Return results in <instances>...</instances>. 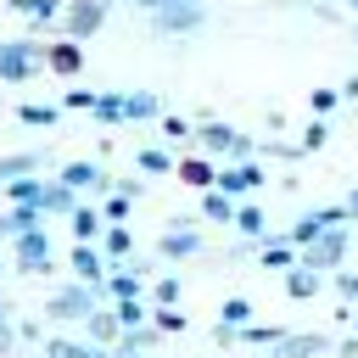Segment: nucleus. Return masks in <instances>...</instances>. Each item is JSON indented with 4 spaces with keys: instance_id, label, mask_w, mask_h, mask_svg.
Masks as SVG:
<instances>
[{
    "instance_id": "33",
    "label": "nucleus",
    "mask_w": 358,
    "mask_h": 358,
    "mask_svg": "<svg viewBox=\"0 0 358 358\" xmlns=\"http://www.w3.org/2000/svg\"><path fill=\"white\" fill-rule=\"evenodd\" d=\"M112 313H117V324H123V330H140V324H145V308H140V302H117Z\"/></svg>"
},
{
    "instance_id": "51",
    "label": "nucleus",
    "mask_w": 358,
    "mask_h": 358,
    "mask_svg": "<svg viewBox=\"0 0 358 358\" xmlns=\"http://www.w3.org/2000/svg\"><path fill=\"white\" fill-rule=\"evenodd\" d=\"M352 324H358V313H352Z\"/></svg>"
},
{
    "instance_id": "18",
    "label": "nucleus",
    "mask_w": 358,
    "mask_h": 358,
    "mask_svg": "<svg viewBox=\"0 0 358 358\" xmlns=\"http://www.w3.org/2000/svg\"><path fill=\"white\" fill-rule=\"evenodd\" d=\"M162 117V95L157 90H129V123H151Z\"/></svg>"
},
{
    "instance_id": "34",
    "label": "nucleus",
    "mask_w": 358,
    "mask_h": 358,
    "mask_svg": "<svg viewBox=\"0 0 358 358\" xmlns=\"http://www.w3.org/2000/svg\"><path fill=\"white\" fill-rule=\"evenodd\" d=\"M246 319H252V302H246V296H229V302H224V324H235V330H241Z\"/></svg>"
},
{
    "instance_id": "35",
    "label": "nucleus",
    "mask_w": 358,
    "mask_h": 358,
    "mask_svg": "<svg viewBox=\"0 0 358 358\" xmlns=\"http://www.w3.org/2000/svg\"><path fill=\"white\" fill-rule=\"evenodd\" d=\"M101 218H106V224H123V218H129V196H117V190H112V196H106V207H101Z\"/></svg>"
},
{
    "instance_id": "15",
    "label": "nucleus",
    "mask_w": 358,
    "mask_h": 358,
    "mask_svg": "<svg viewBox=\"0 0 358 358\" xmlns=\"http://www.w3.org/2000/svg\"><path fill=\"white\" fill-rule=\"evenodd\" d=\"M101 296H112V302H140V274H129V268L117 263V274H106Z\"/></svg>"
},
{
    "instance_id": "19",
    "label": "nucleus",
    "mask_w": 358,
    "mask_h": 358,
    "mask_svg": "<svg viewBox=\"0 0 358 358\" xmlns=\"http://www.w3.org/2000/svg\"><path fill=\"white\" fill-rule=\"evenodd\" d=\"M257 257H263V268H285V274H291L302 252H296V246H291V241L280 235V241H263V252H257Z\"/></svg>"
},
{
    "instance_id": "30",
    "label": "nucleus",
    "mask_w": 358,
    "mask_h": 358,
    "mask_svg": "<svg viewBox=\"0 0 358 358\" xmlns=\"http://www.w3.org/2000/svg\"><path fill=\"white\" fill-rule=\"evenodd\" d=\"M235 229H241V235H252V241H263V229H268L263 207H241V213H235Z\"/></svg>"
},
{
    "instance_id": "40",
    "label": "nucleus",
    "mask_w": 358,
    "mask_h": 358,
    "mask_svg": "<svg viewBox=\"0 0 358 358\" xmlns=\"http://www.w3.org/2000/svg\"><path fill=\"white\" fill-rule=\"evenodd\" d=\"M67 106H90L95 112V90H67Z\"/></svg>"
},
{
    "instance_id": "4",
    "label": "nucleus",
    "mask_w": 358,
    "mask_h": 358,
    "mask_svg": "<svg viewBox=\"0 0 358 358\" xmlns=\"http://www.w3.org/2000/svg\"><path fill=\"white\" fill-rule=\"evenodd\" d=\"M201 22H207V6H201V0H173V6L151 11V28L168 34V39H185V34H196Z\"/></svg>"
},
{
    "instance_id": "36",
    "label": "nucleus",
    "mask_w": 358,
    "mask_h": 358,
    "mask_svg": "<svg viewBox=\"0 0 358 358\" xmlns=\"http://www.w3.org/2000/svg\"><path fill=\"white\" fill-rule=\"evenodd\" d=\"M151 296H157V308H173V302H179V280H173V274H162Z\"/></svg>"
},
{
    "instance_id": "5",
    "label": "nucleus",
    "mask_w": 358,
    "mask_h": 358,
    "mask_svg": "<svg viewBox=\"0 0 358 358\" xmlns=\"http://www.w3.org/2000/svg\"><path fill=\"white\" fill-rule=\"evenodd\" d=\"M106 11H112V0H67V11H62V34H67V39L78 45V39L101 34Z\"/></svg>"
},
{
    "instance_id": "16",
    "label": "nucleus",
    "mask_w": 358,
    "mask_h": 358,
    "mask_svg": "<svg viewBox=\"0 0 358 358\" xmlns=\"http://www.w3.org/2000/svg\"><path fill=\"white\" fill-rule=\"evenodd\" d=\"M17 17H34V22H62V11H67V0H6Z\"/></svg>"
},
{
    "instance_id": "24",
    "label": "nucleus",
    "mask_w": 358,
    "mask_h": 358,
    "mask_svg": "<svg viewBox=\"0 0 358 358\" xmlns=\"http://www.w3.org/2000/svg\"><path fill=\"white\" fill-rule=\"evenodd\" d=\"M101 252H106V268H117V263H123V257L134 252L129 229H123V224H112V229H106V241H101Z\"/></svg>"
},
{
    "instance_id": "31",
    "label": "nucleus",
    "mask_w": 358,
    "mask_h": 358,
    "mask_svg": "<svg viewBox=\"0 0 358 358\" xmlns=\"http://www.w3.org/2000/svg\"><path fill=\"white\" fill-rule=\"evenodd\" d=\"M134 162H140V173H168V168H173V157H168L162 145H145Z\"/></svg>"
},
{
    "instance_id": "20",
    "label": "nucleus",
    "mask_w": 358,
    "mask_h": 358,
    "mask_svg": "<svg viewBox=\"0 0 358 358\" xmlns=\"http://www.w3.org/2000/svg\"><path fill=\"white\" fill-rule=\"evenodd\" d=\"M101 268H106V263H101V252H95V246H73V274H78L84 285H95V291H101Z\"/></svg>"
},
{
    "instance_id": "45",
    "label": "nucleus",
    "mask_w": 358,
    "mask_h": 358,
    "mask_svg": "<svg viewBox=\"0 0 358 358\" xmlns=\"http://www.w3.org/2000/svg\"><path fill=\"white\" fill-rule=\"evenodd\" d=\"M336 358H358V341H341V347H336Z\"/></svg>"
},
{
    "instance_id": "9",
    "label": "nucleus",
    "mask_w": 358,
    "mask_h": 358,
    "mask_svg": "<svg viewBox=\"0 0 358 358\" xmlns=\"http://www.w3.org/2000/svg\"><path fill=\"white\" fill-rule=\"evenodd\" d=\"M84 330H90V347H101V352H112V347L123 341V324H117L112 308H95V313L84 319Z\"/></svg>"
},
{
    "instance_id": "29",
    "label": "nucleus",
    "mask_w": 358,
    "mask_h": 358,
    "mask_svg": "<svg viewBox=\"0 0 358 358\" xmlns=\"http://www.w3.org/2000/svg\"><path fill=\"white\" fill-rule=\"evenodd\" d=\"M17 117H22V123H34V129H50L62 112H56V106H39V101H22V106H17Z\"/></svg>"
},
{
    "instance_id": "1",
    "label": "nucleus",
    "mask_w": 358,
    "mask_h": 358,
    "mask_svg": "<svg viewBox=\"0 0 358 358\" xmlns=\"http://www.w3.org/2000/svg\"><path fill=\"white\" fill-rule=\"evenodd\" d=\"M45 67V45L39 39H0V78L6 84H28Z\"/></svg>"
},
{
    "instance_id": "37",
    "label": "nucleus",
    "mask_w": 358,
    "mask_h": 358,
    "mask_svg": "<svg viewBox=\"0 0 358 358\" xmlns=\"http://www.w3.org/2000/svg\"><path fill=\"white\" fill-rule=\"evenodd\" d=\"M336 101H341V95H336V90H313V95H308V106H313V112H330V106H336Z\"/></svg>"
},
{
    "instance_id": "41",
    "label": "nucleus",
    "mask_w": 358,
    "mask_h": 358,
    "mask_svg": "<svg viewBox=\"0 0 358 358\" xmlns=\"http://www.w3.org/2000/svg\"><path fill=\"white\" fill-rule=\"evenodd\" d=\"M162 134H173V140H185V134H190V123H185V117H162Z\"/></svg>"
},
{
    "instance_id": "11",
    "label": "nucleus",
    "mask_w": 358,
    "mask_h": 358,
    "mask_svg": "<svg viewBox=\"0 0 358 358\" xmlns=\"http://www.w3.org/2000/svg\"><path fill=\"white\" fill-rule=\"evenodd\" d=\"M62 185L67 190H112V179L101 173V162H67L62 168Z\"/></svg>"
},
{
    "instance_id": "7",
    "label": "nucleus",
    "mask_w": 358,
    "mask_h": 358,
    "mask_svg": "<svg viewBox=\"0 0 358 358\" xmlns=\"http://www.w3.org/2000/svg\"><path fill=\"white\" fill-rule=\"evenodd\" d=\"M17 268H22V274H45V268H50V241H45V229L17 235Z\"/></svg>"
},
{
    "instance_id": "17",
    "label": "nucleus",
    "mask_w": 358,
    "mask_h": 358,
    "mask_svg": "<svg viewBox=\"0 0 358 358\" xmlns=\"http://www.w3.org/2000/svg\"><path fill=\"white\" fill-rule=\"evenodd\" d=\"M45 67H56V73H78V67H84V50H78L73 39H62V45H45Z\"/></svg>"
},
{
    "instance_id": "21",
    "label": "nucleus",
    "mask_w": 358,
    "mask_h": 358,
    "mask_svg": "<svg viewBox=\"0 0 358 358\" xmlns=\"http://www.w3.org/2000/svg\"><path fill=\"white\" fill-rule=\"evenodd\" d=\"M39 213H67V218H73V213H78V190H67L62 179H56V185H45V201H39Z\"/></svg>"
},
{
    "instance_id": "28",
    "label": "nucleus",
    "mask_w": 358,
    "mask_h": 358,
    "mask_svg": "<svg viewBox=\"0 0 358 358\" xmlns=\"http://www.w3.org/2000/svg\"><path fill=\"white\" fill-rule=\"evenodd\" d=\"M151 347H157V330H145V324L140 330H123V341H117V352H129V358H145Z\"/></svg>"
},
{
    "instance_id": "23",
    "label": "nucleus",
    "mask_w": 358,
    "mask_h": 358,
    "mask_svg": "<svg viewBox=\"0 0 358 358\" xmlns=\"http://www.w3.org/2000/svg\"><path fill=\"white\" fill-rule=\"evenodd\" d=\"M6 196H11V207H39L45 201V179H11Z\"/></svg>"
},
{
    "instance_id": "13",
    "label": "nucleus",
    "mask_w": 358,
    "mask_h": 358,
    "mask_svg": "<svg viewBox=\"0 0 358 358\" xmlns=\"http://www.w3.org/2000/svg\"><path fill=\"white\" fill-rule=\"evenodd\" d=\"M45 168V157L39 151H11V157H0V179L11 185V179H34Z\"/></svg>"
},
{
    "instance_id": "43",
    "label": "nucleus",
    "mask_w": 358,
    "mask_h": 358,
    "mask_svg": "<svg viewBox=\"0 0 358 358\" xmlns=\"http://www.w3.org/2000/svg\"><path fill=\"white\" fill-rule=\"evenodd\" d=\"M336 291H341V296H352V302H358V274H336Z\"/></svg>"
},
{
    "instance_id": "49",
    "label": "nucleus",
    "mask_w": 358,
    "mask_h": 358,
    "mask_svg": "<svg viewBox=\"0 0 358 358\" xmlns=\"http://www.w3.org/2000/svg\"><path fill=\"white\" fill-rule=\"evenodd\" d=\"M0 324H6V302H0Z\"/></svg>"
},
{
    "instance_id": "38",
    "label": "nucleus",
    "mask_w": 358,
    "mask_h": 358,
    "mask_svg": "<svg viewBox=\"0 0 358 358\" xmlns=\"http://www.w3.org/2000/svg\"><path fill=\"white\" fill-rule=\"evenodd\" d=\"M324 134H330L324 123H308V134H302V151H319V145H324Z\"/></svg>"
},
{
    "instance_id": "12",
    "label": "nucleus",
    "mask_w": 358,
    "mask_h": 358,
    "mask_svg": "<svg viewBox=\"0 0 358 358\" xmlns=\"http://www.w3.org/2000/svg\"><path fill=\"white\" fill-rule=\"evenodd\" d=\"M257 185H263V168L257 162H235V168L218 173V190L224 196H241V190H257Z\"/></svg>"
},
{
    "instance_id": "44",
    "label": "nucleus",
    "mask_w": 358,
    "mask_h": 358,
    "mask_svg": "<svg viewBox=\"0 0 358 358\" xmlns=\"http://www.w3.org/2000/svg\"><path fill=\"white\" fill-rule=\"evenodd\" d=\"M11 347H17V330H11V324H0V352H11Z\"/></svg>"
},
{
    "instance_id": "10",
    "label": "nucleus",
    "mask_w": 358,
    "mask_h": 358,
    "mask_svg": "<svg viewBox=\"0 0 358 358\" xmlns=\"http://www.w3.org/2000/svg\"><path fill=\"white\" fill-rule=\"evenodd\" d=\"M324 352H330V341H324L319 330H308V336H285V341L268 347V358H324Z\"/></svg>"
},
{
    "instance_id": "25",
    "label": "nucleus",
    "mask_w": 358,
    "mask_h": 358,
    "mask_svg": "<svg viewBox=\"0 0 358 358\" xmlns=\"http://www.w3.org/2000/svg\"><path fill=\"white\" fill-rule=\"evenodd\" d=\"M285 296H296V302H308V296H319V274L296 263V268L285 274Z\"/></svg>"
},
{
    "instance_id": "48",
    "label": "nucleus",
    "mask_w": 358,
    "mask_h": 358,
    "mask_svg": "<svg viewBox=\"0 0 358 358\" xmlns=\"http://www.w3.org/2000/svg\"><path fill=\"white\" fill-rule=\"evenodd\" d=\"M347 11H352V17H358V0H347Z\"/></svg>"
},
{
    "instance_id": "22",
    "label": "nucleus",
    "mask_w": 358,
    "mask_h": 358,
    "mask_svg": "<svg viewBox=\"0 0 358 358\" xmlns=\"http://www.w3.org/2000/svg\"><path fill=\"white\" fill-rule=\"evenodd\" d=\"M179 179H185V185H196V190H213V185H218V173H213V162H207V157L179 162Z\"/></svg>"
},
{
    "instance_id": "2",
    "label": "nucleus",
    "mask_w": 358,
    "mask_h": 358,
    "mask_svg": "<svg viewBox=\"0 0 358 358\" xmlns=\"http://www.w3.org/2000/svg\"><path fill=\"white\" fill-rule=\"evenodd\" d=\"M196 145H201V151H213V157H241V162L257 151V140H252V134H241V129H229V123H213V117H201Z\"/></svg>"
},
{
    "instance_id": "14",
    "label": "nucleus",
    "mask_w": 358,
    "mask_h": 358,
    "mask_svg": "<svg viewBox=\"0 0 358 358\" xmlns=\"http://www.w3.org/2000/svg\"><path fill=\"white\" fill-rule=\"evenodd\" d=\"M95 117L101 123H129V90H101L95 95Z\"/></svg>"
},
{
    "instance_id": "3",
    "label": "nucleus",
    "mask_w": 358,
    "mask_h": 358,
    "mask_svg": "<svg viewBox=\"0 0 358 358\" xmlns=\"http://www.w3.org/2000/svg\"><path fill=\"white\" fill-rule=\"evenodd\" d=\"M95 308H101V291H95V285H84V280L62 285V291L45 302V313H50V319H62V324H73V319H90Z\"/></svg>"
},
{
    "instance_id": "26",
    "label": "nucleus",
    "mask_w": 358,
    "mask_h": 358,
    "mask_svg": "<svg viewBox=\"0 0 358 358\" xmlns=\"http://www.w3.org/2000/svg\"><path fill=\"white\" fill-rule=\"evenodd\" d=\"M45 358H106V352L90 347V341H67V336H56V341H45Z\"/></svg>"
},
{
    "instance_id": "46",
    "label": "nucleus",
    "mask_w": 358,
    "mask_h": 358,
    "mask_svg": "<svg viewBox=\"0 0 358 358\" xmlns=\"http://www.w3.org/2000/svg\"><path fill=\"white\" fill-rule=\"evenodd\" d=\"M347 218L358 224V185H352V196H347Z\"/></svg>"
},
{
    "instance_id": "50",
    "label": "nucleus",
    "mask_w": 358,
    "mask_h": 358,
    "mask_svg": "<svg viewBox=\"0 0 358 358\" xmlns=\"http://www.w3.org/2000/svg\"><path fill=\"white\" fill-rule=\"evenodd\" d=\"M352 39H358V22H352Z\"/></svg>"
},
{
    "instance_id": "39",
    "label": "nucleus",
    "mask_w": 358,
    "mask_h": 358,
    "mask_svg": "<svg viewBox=\"0 0 358 358\" xmlns=\"http://www.w3.org/2000/svg\"><path fill=\"white\" fill-rule=\"evenodd\" d=\"M157 330H185V313H179V308H162V313H157Z\"/></svg>"
},
{
    "instance_id": "6",
    "label": "nucleus",
    "mask_w": 358,
    "mask_h": 358,
    "mask_svg": "<svg viewBox=\"0 0 358 358\" xmlns=\"http://www.w3.org/2000/svg\"><path fill=\"white\" fill-rule=\"evenodd\" d=\"M341 257H347V229H330L313 246H302V268H313V274H336Z\"/></svg>"
},
{
    "instance_id": "8",
    "label": "nucleus",
    "mask_w": 358,
    "mask_h": 358,
    "mask_svg": "<svg viewBox=\"0 0 358 358\" xmlns=\"http://www.w3.org/2000/svg\"><path fill=\"white\" fill-rule=\"evenodd\" d=\"M157 252H162V257H173V263H185V257H196V252H201V235H196L185 218H173V229L157 241Z\"/></svg>"
},
{
    "instance_id": "42",
    "label": "nucleus",
    "mask_w": 358,
    "mask_h": 358,
    "mask_svg": "<svg viewBox=\"0 0 358 358\" xmlns=\"http://www.w3.org/2000/svg\"><path fill=\"white\" fill-rule=\"evenodd\" d=\"M213 341H218V347H235V341H241V330H235V324H218V330H213Z\"/></svg>"
},
{
    "instance_id": "47",
    "label": "nucleus",
    "mask_w": 358,
    "mask_h": 358,
    "mask_svg": "<svg viewBox=\"0 0 358 358\" xmlns=\"http://www.w3.org/2000/svg\"><path fill=\"white\" fill-rule=\"evenodd\" d=\"M341 95H347V101H358V73L347 78V90H341Z\"/></svg>"
},
{
    "instance_id": "32",
    "label": "nucleus",
    "mask_w": 358,
    "mask_h": 358,
    "mask_svg": "<svg viewBox=\"0 0 358 358\" xmlns=\"http://www.w3.org/2000/svg\"><path fill=\"white\" fill-rule=\"evenodd\" d=\"M95 229H101V213H90V207H78V213H73V235H78V241H90Z\"/></svg>"
},
{
    "instance_id": "27",
    "label": "nucleus",
    "mask_w": 358,
    "mask_h": 358,
    "mask_svg": "<svg viewBox=\"0 0 358 358\" xmlns=\"http://www.w3.org/2000/svg\"><path fill=\"white\" fill-rule=\"evenodd\" d=\"M201 213H207L213 224H235V213H241V207H235L224 190H207V196H201Z\"/></svg>"
},
{
    "instance_id": "52",
    "label": "nucleus",
    "mask_w": 358,
    "mask_h": 358,
    "mask_svg": "<svg viewBox=\"0 0 358 358\" xmlns=\"http://www.w3.org/2000/svg\"><path fill=\"white\" fill-rule=\"evenodd\" d=\"M17 358H22V352H17Z\"/></svg>"
}]
</instances>
